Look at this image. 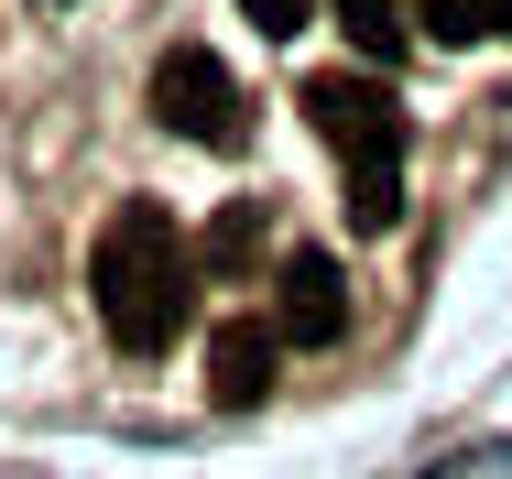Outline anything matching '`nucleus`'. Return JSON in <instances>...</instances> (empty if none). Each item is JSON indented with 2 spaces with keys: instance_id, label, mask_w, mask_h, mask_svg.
<instances>
[{
  "instance_id": "423d86ee",
  "label": "nucleus",
  "mask_w": 512,
  "mask_h": 479,
  "mask_svg": "<svg viewBox=\"0 0 512 479\" xmlns=\"http://www.w3.org/2000/svg\"><path fill=\"white\" fill-rule=\"evenodd\" d=\"M436 44H512V0H414Z\"/></svg>"
},
{
  "instance_id": "20e7f679",
  "label": "nucleus",
  "mask_w": 512,
  "mask_h": 479,
  "mask_svg": "<svg viewBox=\"0 0 512 479\" xmlns=\"http://www.w3.org/2000/svg\"><path fill=\"white\" fill-rule=\"evenodd\" d=\"M273 327H284V338H338V327H349V273H338V262H327V251H284V262H273Z\"/></svg>"
},
{
  "instance_id": "6e6552de",
  "label": "nucleus",
  "mask_w": 512,
  "mask_h": 479,
  "mask_svg": "<svg viewBox=\"0 0 512 479\" xmlns=\"http://www.w3.org/2000/svg\"><path fill=\"white\" fill-rule=\"evenodd\" d=\"M306 11H316V0H240V22H251V33H273V44H295V33H306Z\"/></svg>"
},
{
  "instance_id": "f257e3e1",
  "label": "nucleus",
  "mask_w": 512,
  "mask_h": 479,
  "mask_svg": "<svg viewBox=\"0 0 512 479\" xmlns=\"http://www.w3.org/2000/svg\"><path fill=\"white\" fill-rule=\"evenodd\" d=\"M88 294H99V327L131 349V360L175 349V338H186V316H197L186 229H175L153 196H120V207L99 218V240H88Z\"/></svg>"
},
{
  "instance_id": "39448f33",
  "label": "nucleus",
  "mask_w": 512,
  "mask_h": 479,
  "mask_svg": "<svg viewBox=\"0 0 512 479\" xmlns=\"http://www.w3.org/2000/svg\"><path fill=\"white\" fill-rule=\"evenodd\" d=\"M273 360H284V327H273V316H229V327L207 338V403L251 414V403L273 392Z\"/></svg>"
},
{
  "instance_id": "0eeeda50",
  "label": "nucleus",
  "mask_w": 512,
  "mask_h": 479,
  "mask_svg": "<svg viewBox=\"0 0 512 479\" xmlns=\"http://www.w3.org/2000/svg\"><path fill=\"white\" fill-rule=\"evenodd\" d=\"M393 218H404V164H360V175H349V229L382 240Z\"/></svg>"
},
{
  "instance_id": "7ed1b4c3",
  "label": "nucleus",
  "mask_w": 512,
  "mask_h": 479,
  "mask_svg": "<svg viewBox=\"0 0 512 479\" xmlns=\"http://www.w3.org/2000/svg\"><path fill=\"white\" fill-rule=\"evenodd\" d=\"M306 120H316V142L349 175L404 153V109H393V88H371V77H306Z\"/></svg>"
},
{
  "instance_id": "f03ea898",
  "label": "nucleus",
  "mask_w": 512,
  "mask_h": 479,
  "mask_svg": "<svg viewBox=\"0 0 512 479\" xmlns=\"http://www.w3.org/2000/svg\"><path fill=\"white\" fill-rule=\"evenodd\" d=\"M153 120L175 142H197V153H240L251 142V98H240V77L207 44H164L153 55Z\"/></svg>"
}]
</instances>
